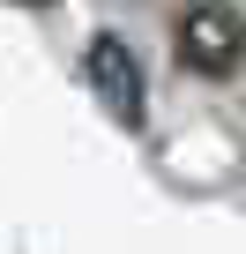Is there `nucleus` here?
I'll list each match as a JSON object with an SVG mask.
<instances>
[{"mask_svg":"<svg viewBox=\"0 0 246 254\" xmlns=\"http://www.w3.org/2000/svg\"><path fill=\"white\" fill-rule=\"evenodd\" d=\"M90 90L104 97V112L119 120V127H142V67H135V53L119 45V38H90Z\"/></svg>","mask_w":246,"mask_h":254,"instance_id":"2","label":"nucleus"},{"mask_svg":"<svg viewBox=\"0 0 246 254\" xmlns=\"http://www.w3.org/2000/svg\"><path fill=\"white\" fill-rule=\"evenodd\" d=\"M239 53H246V30H239V15H231V8L201 0V8H187V15H179V60H187L194 75H231V67H239Z\"/></svg>","mask_w":246,"mask_h":254,"instance_id":"1","label":"nucleus"}]
</instances>
